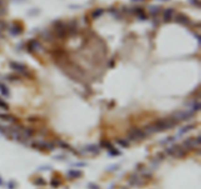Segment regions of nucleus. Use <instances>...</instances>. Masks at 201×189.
<instances>
[{
    "instance_id": "obj_23",
    "label": "nucleus",
    "mask_w": 201,
    "mask_h": 189,
    "mask_svg": "<svg viewBox=\"0 0 201 189\" xmlns=\"http://www.w3.org/2000/svg\"><path fill=\"white\" fill-rule=\"evenodd\" d=\"M174 140H175V138H174V137H168V138H166V139H164L163 141H161V144H162V145L170 144V143H172Z\"/></svg>"
},
{
    "instance_id": "obj_32",
    "label": "nucleus",
    "mask_w": 201,
    "mask_h": 189,
    "mask_svg": "<svg viewBox=\"0 0 201 189\" xmlns=\"http://www.w3.org/2000/svg\"><path fill=\"white\" fill-rule=\"evenodd\" d=\"M161 1H168V0H161Z\"/></svg>"
},
{
    "instance_id": "obj_15",
    "label": "nucleus",
    "mask_w": 201,
    "mask_h": 189,
    "mask_svg": "<svg viewBox=\"0 0 201 189\" xmlns=\"http://www.w3.org/2000/svg\"><path fill=\"white\" fill-rule=\"evenodd\" d=\"M81 176V172L80 171H70L68 172V177H71V178H76V177H80Z\"/></svg>"
},
{
    "instance_id": "obj_27",
    "label": "nucleus",
    "mask_w": 201,
    "mask_h": 189,
    "mask_svg": "<svg viewBox=\"0 0 201 189\" xmlns=\"http://www.w3.org/2000/svg\"><path fill=\"white\" fill-rule=\"evenodd\" d=\"M150 12H151V14H157L158 12H159V8L158 7H151L150 8Z\"/></svg>"
},
{
    "instance_id": "obj_7",
    "label": "nucleus",
    "mask_w": 201,
    "mask_h": 189,
    "mask_svg": "<svg viewBox=\"0 0 201 189\" xmlns=\"http://www.w3.org/2000/svg\"><path fill=\"white\" fill-rule=\"evenodd\" d=\"M21 134H22V140L21 141H24L25 139H28L29 137H32L34 134V130L32 128H28V127H25V128H22L21 130Z\"/></svg>"
},
{
    "instance_id": "obj_19",
    "label": "nucleus",
    "mask_w": 201,
    "mask_h": 189,
    "mask_svg": "<svg viewBox=\"0 0 201 189\" xmlns=\"http://www.w3.org/2000/svg\"><path fill=\"white\" fill-rule=\"evenodd\" d=\"M56 143L58 144V146L61 147V148H64V149H68V148H69V145L67 144L66 142L62 141V140H57Z\"/></svg>"
},
{
    "instance_id": "obj_11",
    "label": "nucleus",
    "mask_w": 201,
    "mask_h": 189,
    "mask_svg": "<svg viewBox=\"0 0 201 189\" xmlns=\"http://www.w3.org/2000/svg\"><path fill=\"white\" fill-rule=\"evenodd\" d=\"M0 93H1V95H3L4 97H9V95H10L8 87L2 82H0Z\"/></svg>"
},
{
    "instance_id": "obj_13",
    "label": "nucleus",
    "mask_w": 201,
    "mask_h": 189,
    "mask_svg": "<svg viewBox=\"0 0 201 189\" xmlns=\"http://www.w3.org/2000/svg\"><path fill=\"white\" fill-rule=\"evenodd\" d=\"M10 33L12 35H18L20 34V32H22V27H19V26H16V25H13L11 27H10Z\"/></svg>"
},
{
    "instance_id": "obj_17",
    "label": "nucleus",
    "mask_w": 201,
    "mask_h": 189,
    "mask_svg": "<svg viewBox=\"0 0 201 189\" xmlns=\"http://www.w3.org/2000/svg\"><path fill=\"white\" fill-rule=\"evenodd\" d=\"M200 103L199 102H196V101H193L190 105V111L192 112H197L199 109H200Z\"/></svg>"
},
{
    "instance_id": "obj_24",
    "label": "nucleus",
    "mask_w": 201,
    "mask_h": 189,
    "mask_svg": "<svg viewBox=\"0 0 201 189\" xmlns=\"http://www.w3.org/2000/svg\"><path fill=\"white\" fill-rule=\"evenodd\" d=\"M61 184V181L57 179V178H53V179H51V185L52 186H54V187H57Z\"/></svg>"
},
{
    "instance_id": "obj_9",
    "label": "nucleus",
    "mask_w": 201,
    "mask_h": 189,
    "mask_svg": "<svg viewBox=\"0 0 201 189\" xmlns=\"http://www.w3.org/2000/svg\"><path fill=\"white\" fill-rule=\"evenodd\" d=\"M176 21L178 23L183 24V25H188L189 24V19L183 15V14H178L177 17H176Z\"/></svg>"
},
{
    "instance_id": "obj_28",
    "label": "nucleus",
    "mask_w": 201,
    "mask_h": 189,
    "mask_svg": "<svg viewBox=\"0 0 201 189\" xmlns=\"http://www.w3.org/2000/svg\"><path fill=\"white\" fill-rule=\"evenodd\" d=\"M88 187L90 188V189H99V187L97 185H95L94 183H90V184L88 185Z\"/></svg>"
},
{
    "instance_id": "obj_6",
    "label": "nucleus",
    "mask_w": 201,
    "mask_h": 189,
    "mask_svg": "<svg viewBox=\"0 0 201 189\" xmlns=\"http://www.w3.org/2000/svg\"><path fill=\"white\" fill-rule=\"evenodd\" d=\"M10 67L14 70V71H16L18 72H20V74H25L28 76V70L27 68L24 66V65H22L20 63H17V62H11L10 63Z\"/></svg>"
},
{
    "instance_id": "obj_33",
    "label": "nucleus",
    "mask_w": 201,
    "mask_h": 189,
    "mask_svg": "<svg viewBox=\"0 0 201 189\" xmlns=\"http://www.w3.org/2000/svg\"><path fill=\"white\" fill-rule=\"evenodd\" d=\"M122 189H125V188H122Z\"/></svg>"
},
{
    "instance_id": "obj_21",
    "label": "nucleus",
    "mask_w": 201,
    "mask_h": 189,
    "mask_svg": "<svg viewBox=\"0 0 201 189\" xmlns=\"http://www.w3.org/2000/svg\"><path fill=\"white\" fill-rule=\"evenodd\" d=\"M102 13H103V10L102 9H97V10H95L92 14H91V16H92V18H98L99 16H101L102 15Z\"/></svg>"
},
{
    "instance_id": "obj_18",
    "label": "nucleus",
    "mask_w": 201,
    "mask_h": 189,
    "mask_svg": "<svg viewBox=\"0 0 201 189\" xmlns=\"http://www.w3.org/2000/svg\"><path fill=\"white\" fill-rule=\"evenodd\" d=\"M116 142H117V144H119L120 146H122V147H124V148L129 147V142H126V141L124 140V139H117Z\"/></svg>"
},
{
    "instance_id": "obj_20",
    "label": "nucleus",
    "mask_w": 201,
    "mask_h": 189,
    "mask_svg": "<svg viewBox=\"0 0 201 189\" xmlns=\"http://www.w3.org/2000/svg\"><path fill=\"white\" fill-rule=\"evenodd\" d=\"M7 79H8L9 82H19L20 77L16 75H10V76L7 77Z\"/></svg>"
},
{
    "instance_id": "obj_31",
    "label": "nucleus",
    "mask_w": 201,
    "mask_h": 189,
    "mask_svg": "<svg viewBox=\"0 0 201 189\" xmlns=\"http://www.w3.org/2000/svg\"><path fill=\"white\" fill-rule=\"evenodd\" d=\"M135 1H142V0H135Z\"/></svg>"
},
{
    "instance_id": "obj_25",
    "label": "nucleus",
    "mask_w": 201,
    "mask_h": 189,
    "mask_svg": "<svg viewBox=\"0 0 201 189\" xmlns=\"http://www.w3.org/2000/svg\"><path fill=\"white\" fill-rule=\"evenodd\" d=\"M109 154L112 155V156H117V155H120V152H119L117 149H115V148L113 147V148H111V149L109 150Z\"/></svg>"
},
{
    "instance_id": "obj_29",
    "label": "nucleus",
    "mask_w": 201,
    "mask_h": 189,
    "mask_svg": "<svg viewBox=\"0 0 201 189\" xmlns=\"http://www.w3.org/2000/svg\"><path fill=\"white\" fill-rule=\"evenodd\" d=\"M15 186H16V184H15L14 182H12V181H11V182H9V183H8V187H9L10 189L15 188Z\"/></svg>"
},
{
    "instance_id": "obj_2",
    "label": "nucleus",
    "mask_w": 201,
    "mask_h": 189,
    "mask_svg": "<svg viewBox=\"0 0 201 189\" xmlns=\"http://www.w3.org/2000/svg\"><path fill=\"white\" fill-rule=\"evenodd\" d=\"M147 135L145 134V132H143L142 129L139 128H131L129 133H128V137L131 141H137V140H142L146 137Z\"/></svg>"
},
{
    "instance_id": "obj_22",
    "label": "nucleus",
    "mask_w": 201,
    "mask_h": 189,
    "mask_svg": "<svg viewBox=\"0 0 201 189\" xmlns=\"http://www.w3.org/2000/svg\"><path fill=\"white\" fill-rule=\"evenodd\" d=\"M101 145L103 147H105V148H107L108 150H110L111 148H113V145L111 144L109 141H106V140H103L102 142H101Z\"/></svg>"
},
{
    "instance_id": "obj_14",
    "label": "nucleus",
    "mask_w": 201,
    "mask_h": 189,
    "mask_svg": "<svg viewBox=\"0 0 201 189\" xmlns=\"http://www.w3.org/2000/svg\"><path fill=\"white\" fill-rule=\"evenodd\" d=\"M86 150L89 153H95V154H98L99 153V148L95 145H88L86 146Z\"/></svg>"
},
{
    "instance_id": "obj_16",
    "label": "nucleus",
    "mask_w": 201,
    "mask_h": 189,
    "mask_svg": "<svg viewBox=\"0 0 201 189\" xmlns=\"http://www.w3.org/2000/svg\"><path fill=\"white\" fill-rule=\"evenodd\" d=\"M192 128H194V126L193 125H188V126H185L183 127V128L180 129V132H178V134H183V133H187L188 132H190Z\"/></svg>"
},
{
    "instance_id": "obj_1",
    "label": "nucleus",
    "mask_w": 201,
    "mask_h": 189,
    "mask_svg": "<svg viewBox=\"0 0 201 189\" xmlns=\"http://www.w3.org/2000/svg\"><path fill=\"white\" fill-rule=\"evenodd\" d=\"M193 115H194V112H192V111H180V112L174 113L172 116H171V118H172L174 121H176L177 122H178L190 120L193 117Z\"/></svg>"
},
{
    "instance_id": "obj_3",
    "label": "nucleus",
    "mask_w": 201,
    "mask_h": 189,
    "mask_svg": "<svg viewBox=\"0 0 201 189\" xmlns=\"http://www.w3.org/2000/svg\"><path fill=\"white\" fill-rule=\"evenodd\" d=\"M167 154L171 155V156H174L177 158H182L187 153V150H184L182 146H178V145H173L171 146L170 148H168L166 150Z\"/></svg>"
},
{
    "instance_id": "obj_10",
    "label": "nucleus",
    "mask_w": 201,
    "mask_h": 189,
    "mask_svg": "<svg viewBox=\"0 0 201 189\" xmlns=\"http://www.w3.org/2000/svg\"><path fill=\"white\" fill-rule=\"evenodd\" d=\"M39 48H40V44L39 42L36 40L29 41L28 44V50H29V51H36V50H39Z\"/></svg>"
},
{
    "instance_id": "obj_30",
    "label": "nucleus",
    "mask_w": 201,
    "mask_h": 189,
    "mask_svg": "<svg viewBox=\"0 0 201 189\" xmlns=\"http://www.w3.org/2000/svg\"><path fill=\"white\" fill-rule=\"evenodd\" d=\"M0 185H3V180L1 177H0Z\"/></svg>"
},
{
    "instance_id": "obj_8",
    "label": "nucleus",
    "mask_w": 201,
    "mask_h": 189,
    "mask_svg": "<svg viewBox=\"0 0 201 189\" xmlns=\"http://www.w3.org/2000/svg\"><path fill=\"white\" fill-rule=\"evenodd\" d=\"M193 140L194 138H188L185 139L183 143V148L184 150H190V149H194V144H193Z\"/></svg>"
},
{
    "instance_id": "obj_26",
    "label": "nucleus",
    "mask_w": 201,
    "mask_h": 189,
    "mask_svg": "<svg viewBox=\"0 0 201 189\" xmlns=\"http://www.w3.org/2000/svg\"><path fill=\"white\" fill-rule=\"evenodd\" d=\"M35 184L36 185H44V184H45V180H44L43 178H41V177H38L35 179Z\"/></svg>"
},
{
    "instance_id": "obj_5",
    "label": "nucleus",
    "mask_w": 201,
    "mask_h": 189,
    "mask_svg": "<svg viewBox=\"0 0 201 189\" xmlns=\"http://www.w3.org/2000/svg\"><path fill=\"white\" fill-rule=\"evenodd\" d=\"M130 183L133 186H141L144 184V179L139 174H132L130 177Z\"/></svg>"
},
{
    "instance_id": "obj_12",
    "label": "nucleus",
    "mask_w": 201,
    "mask_h": 189,
    "mask_svg": "<svg viewBox=\"0 0 201 189\" xmlns=\"http://www.w3.org/2000/svg\"><path fill=\"white\" fill-rule=\"evenodd\" d=\"M173 14H174L173 9H167V10L164 11V13H163V19H164V21H166V22L170 21L171 19H172V17H173Z\"/></svg>"
},
{
    "instance_id": "obj_4",
    "label": "nucleus",
    "mask_w": 201,
    "mask_h": 189,
    "mask_svg": "<svg viewBox=\"0 0 201 189\" xmlns=\"http://www.w3.org/2000/svg\"><path fill=\"white\" fill-rule=\"evenodd\" d=\"M32 146L34 149L39 150H52L54 149V144L51 142H46V141H35L33 143Z\"/></svg>"
}]
</instances>
